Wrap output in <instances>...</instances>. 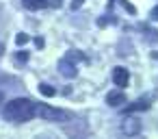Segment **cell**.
<instances>
[{
  "label": "cell",
  "mask_w": 158,
  "mask_h": 139,
  "mask_svg": "<svg viewBox=\"0 0 158 139\" xmlns=\"http://www.w3.org/2000/svg\"><path fill=\"white\" fill-rule=\"evenodd\" d=\"M2 100H5V96H2V93H0V102H2Z\"/></svg>",
  "instance_id": "cell-16"
},
{
  "label": "cell",
  "mask_w": 158,
  "mask_h": 139,
  "mask_svg": "<svg viewBox=\"0 0 158 139\" xmlns=\"http://www.w3.org/2000/svg\"><path fill=\"white\" fill-rule=\"evenodd\" d=\"M149 18H152V20H158V7H154V9H152V13H149Z\"/></svg>",
  "instance_id": "cell-12"
},
{
  "label": "cell",
  "mask_w": 158,
  "mask_h": 139,
  "mask_svg": "<svg viewBox=\"0 0 158 139\" xmlns=\"http://www.w3.org/2000/svg\"><path fill=\"white\" fill-rule=\"evenodd\" d=\"M82 5V0H74V2H72V9H78Z\"/></svg>",
  "instance_id": "cell-14"
},
{
  "label": "cell",
  "mask_w": 158,
  "mask_h": 139,
  "mask_svg": "<svg viewBox=\"0 0 158 139\" xmlns=\"http://www.w3.org/2000/svg\"><path fill=\"white\" fill-rule=\"evenodd\" d=\"M15 61H18V63H26V61H28V52H18V54H15Z\"/></svg>",
  "instance_id": "cell-11"
},
{
  "label": "cell",
  "mask_w": 158,
  "mask_h": 139,
  "mask_svg": "<svg viewBox=\"0 0 158 139\" xmlns=\"http://www.w3.org/2000/svg\"><path fill=\"white\" fill-rule=\"evenodd\" d=\"M37 115H41V119H48V122H65V119H69L67 111L54 109L50 104H37Z\"/></svg>",
  "instance_id": "cell-2"
},
{
  "label": "cell",
  "mask_w": 158,
  "mask_h": 139,
  "mask_svg": "<svg viewBox=\"0 0 158 139\" xmlns=\"http://www.w3.org/2000/svg\"><path fill=\"white\" fill-rule=\"evenodd\" d=\"M35 46H37V48H44V39L37 37V39H35Z\"/></svg>",
  "instance_id": "cell-13"
},
{
  "label": "cell",
  "mask_w": 158,
  "mask_h": 139,
  "mask_svg": "<svg viewBox=\"0 0 158 139\" xmlns=\"http://www.w3.org/2000/svg\"><path fill=\"white\" fill-rule=\"evenodd\" d=\"M28 39H31V37H28L26 33H18V35H15V44H18V46H24V44H28Z\"/></svg>",
  "instance_id": "cell-10"
},
{
  "label": "cell",
  "mask_w": 158,
  "mask_h": 139,
  "mask_svg": "<svg viewBox=\"0 0 158 139\" xmlns=\"http://www.w3.org/2000/svg\"><path fill=\"white\" fill-rule=\"evenodd\" d=\"M149 98H139L136 102H132V104H128L126 106V113H134V111H145V109H149Z\"/></svg>",
  "instance_id": "cell-7"
},
{
  "label": "cell",
  "mask_w": 158,
  "mask_h": 139,
  "mask_svg": "<svg viewBox=\"0 0 158 139\" xmlns=\"http://www.w3.org/2000/svg\"><path fill=\"white\" fill-rule=\"evenodd\" d=\"M24 9L28 11H39V9H46V7H52V2H48V0H22Z\"/></svg>",
  "instance_id": "cell-5"
},
{
  "label": "cell",
  "mask_w": 158,
  "mask_h": 139,
  "mask_svg": "<svg viewBox=\"0 0 158 139\" xmlns=\"http://www.w3.org/2000/svg\"><path fill=\"white\" fill-rule=\"evenodd\" d=\"M2 115L9 122L22 124V122H28L37 115V104L28 98H15V100L7 102V106L2 109Z\"/></svg>",
  "instance_id": "cell-1"
},
{
  "label": "cell",
  "mask_w": 158,
  "mask_h": 139,
  "mask_svg": "<svg viewBox=\"0 0 158 139\" xmlns=\"http://www.w3.org/2000/svg\"><path fill=\"white\" fill-rule=\"evenodd\" d=\"M113 83H115L119 89L128 87V83H130V74H128V70H126V67H115V70H113Z\"/></svg>",
  "instance_id": "cell-4"
},
{
  "label": "cell",
  "mask_w": 158,
  "mask_h": 139,
  "mask_svg": "<svg viewBox=\"0 0 158 139\" xmlns=\"http://www.w3.org/2000/svg\"><path fill=\"white\" fill-rule=\"evenodd\" d=\"M2 52H5V46H2V44H0V54H2Z\"/></svg>",
  "instance_id": "cell-15"
},
{
  "label": "cell",
  "mask_w": 158,
  "mask_h": 139,
  "mask_svg": "<svg viewBox=\"0 0 158 139\" xmlns=\"http://www.w3.org/2000/svg\"><path fill=\"white\" fill-rule=\"evenodd\" d=\"M39 93H41V96H46V98H52V96L56 93V89H54V87H50L48 83H41V85H39Z\"/></svg>",
  "instance_id": "cell-9"
},
{
  "label": "cell",
  "mask_w": 158,
  "mask_h": 139,
  "mask_svg": "<svg viewBox=\"0 0 158 139\" xmlns=\"http://www.w3.org/2000/svg\"><path fill=\"white\" fill-rule=\"evenodd\" d=\"M126 102V96H123V91L119 89V91H110L108 96H106V104L108 106H121Z\"/></svg>",
  "instance_id": "cell-6"
},
{
  "label": "cell",
  "mask_w": 158,
  "mask_h": 139,
  "mask_svg": "<svg viewBox=\"0 0 158 139\" xmlns=\"http://www.w3.org/2000/svg\"><path fill=\"white\" fill-rule=\"evenodd\" d=\"M72 61H74V59H72L69 54H65V57L59 61V70H61V74L67 76V78L76 76V72H78V70H76V63H72Z\"/></svg>",
  "instance_id": "cell-3"
},
{
  "label": "cell",
  "mask_w": 158,
  "mask_h": 139,
  "mask_svg": "<svg viewBox=\"0 0 158 139\" xmlns=\"http://www.w3.org/2000/svg\"><path fill=\"white\" fill-rule=\"evenodd\" d=\"M139 128H141V124H139V119H134V122H123V132H128V135H136L139 132Z\"/></svg>",
  "instance_id": "cell-8"
}]
</instances>
